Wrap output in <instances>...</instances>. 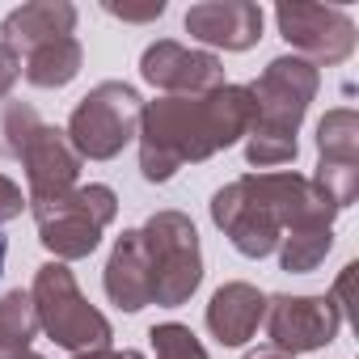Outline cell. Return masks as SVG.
Wrapping results in <instances>:
<instances>
[{
    "mask_svg": "<svg viewBox=\"0 0 359 359\" xmlns=\"http://www.w3.org/2000/svg\"><path fill=\"white\" fill-rule=\"evenodd\" d=\"M254 127V97L245 85H224L203 97H156L140 114V173L144 182H169V177L208 161Z\"/></svg>",
    "mask_w": 359,
    "mask_h": 359,
    "instance_id": "cell-1",
    "label": "cell"
},
{
    "mask_svg": "<svg viewBox=\"0 0 359 359\" xmlns=\"http://www.w3.org/2000/svg\"><path fill=\"white\" fill-rule=\"evenodd\" d=\"M254 97V127L245 135V161L254 169H275L296 161V131L321 89V72L300 55H279L262 68L254 85H245Z\"/></svg>",
    "mask_w": 359,
    "mask_h": 359,
    "instance_id": "cell-2",
    "label": "cell"
},
{
    "mask_svg": "<svg viewBox=\"0 0 359 359\" xmlns=\"http://www.w3.org/2000/svg\"><path fill=\"white\" fill-rule=\"evenodd\" d=\"M26 208L34 212L39 241L47 245V254L55 262H76V258H89L97 250L102 233L114 224L118 195L102 182H89V187H72L64 195L26 199Z\"/></svg>",
    "mask_w": 359,
    "mask_h": 359,
    "instance_id": "cell-3",
    "label": "cell"
},
{
    "mask_svg": "<svg viewBox=\"0 0 359 359\" xmlns=\"http://www.w3.org/2000/svg\"><path fill=\"white\" fill-rule=\"evenodd\" d=\"M30 300H34V313H39V330L72 351V355H85V351H106L114 330L110 321L81 296L76 287V275L68 271V262H43L34 271V287H30Z\"/></svg>",
    "mask_w": 359,
    "mask_h": 359,
    "instance_id": "cell-4",
    "label": "cell"
},
{
    "mask_svg": "<svg viewBox=\"0 0 359 359\" xmlns=\"http://www.w3.org/2000/svg\"><path fill=\"white\" fill-rule=\"evenodd\" d=\"M148 262H152V304L177 309L203 283V250L199 229L182 212H152L140 229Z\"/></svg>",
    "mask_w": 359,
    "mask_h": 359,
    "instance_id": "cell-5",
    "label": "cell"
},
{
    "mask_svg": "<svg viewBox=\"0 0 359 359\" xmlns=\"http://www.w3.org/2000/svg\"><path fill=\"white\" fill-rule=\"evenodd\" d=\"M140 114H144V102L131 85L102 81L76 102L64 135L81 161H114L140 135Z\"/></svg>",
    "mask_w": 359,
    "mask_h": 359,
    "instance_id": "cell-6",
    "label": "cell"
},
{
    "mask_svg": "<svg viewBox=\"0 0 359 359\" xmlns=\"http://www.w3.org/2000/svg\"><path fill=\"white\" fill-rule=\"evenodd\" d=\"M275 22H279V34L287 39V47L300 60H309L313 68H338L355 55V22L342 9L292 0V5L275 9Z\"/></svg>",
    "mask_w": 359,
    "mask_h": 359,
    "instance_id": "cell-7",
    "label": "cell"
},
{
    "mask_svg": "<svg viewBox=\"0 0 359 359\" xmlns=\"http://www.w3.org/2000/svg\"><path fill=\"white\" fill-rule=\"evenodd\" d=\"M338 330H342V309L330 296H266V346L292 359L330 346Z\"/></svg>",
    "mask_w": 359,
    "mask_h": 359,
    "instance_id": "cell-8",
    "label": "cell"
},
{
    "mask_svg": "<svg viewBox=\"0 0 359 359\" xmlns=\"http://www.w3.org/2000/svg\"><path fill=\"white\" fill-rule=\"evenodd\" d=\"M241 187L275 216V224L283 233L296 229H330L338 208L309 182V177L292 173V169H271V173H245Z\"/></svg>",
    "mask_w": 359,
    "mask_h": 359,
    "instance_id": "cell-9",
    "label": "cell"
},
{
    "mask_svg": "<svg viewBox=\"0 0 359 359\" xmlns=\"http://www.w3.org/2000/svg\"><path fill=\"white\" fill-rule=\"evenodd\" d=\"M140 76L152 89H161L165 97H203V93H216V89L229 85L224 64L212 51H195V47H182L173 39H161V43L144 47Z\"/></svg>",
    "mask_w": 359,
    "mask_h": 359,
    "instance_id": "cell-10",
    "label": "cell"
},
{
    "mask_svg": "<svg viewBox=\"0 0 359 359\" xmlns=\"http://www.w3.org/2000/svg\"><path fill=\"white\" fill-rule=\"evenodd\" d=\"M187 34L208 47L250 51L262 39V9L254 0H203L187 9Z\"/></svg>",
    "mask_w": 359,
    "mask_h": 359,
    "instance_id": "cell-11",
    "label": "cell"
},
{
    "mask_svg": "<svg viewBox=\"0 0 359 359\" xmlns=\"http://www.w3.org/2000/svg\"><path fill=\"white\" fill-rule=\"evenodd\" d=\"M22 165H26L30 199L64 195V191H72V187H76V177H81V156H76V148L68 144L64 127H51V123H43V127H39V135L26 144Z\"/></svg>",
    "mask_w": 359,
    "mask_h": 359,
    "instance_id": "cell-12",
    "label": "cell"
},
{
    "mask_svg": "<svg viewBox=\"0 0 359 359\" xmlns=\"http://www.w3.org/2000/svg\"><path fill=\"white\" fill-rule=\"evenodd\" d=\"M72 30H76V5L72 0H30V5H18L0 22V43L22 60L43 43L72 39Z\"/></svg>",
    "mask_w": 359,
    "mask_h": 359,
    "instance_id": "cell-13",
    "label": "cell"
},
{
    "mask_svg": "<svg viewBox=\"0 0 359 359\" xmlns=\"http://www.w3.org/2000/svg\"><path fill=\"white\" fill-rule=\"evenodd\" d=\"M102 283H106L110 304H118L123 313H140L144 304H152V262H148L140 229H123V237L114 241L106 258Z\"/></svg>",
    "mask_w": 359,
    "mask_h": 359,
    "instance_id": "cell-14",
    "label": "cell"
},
{
    "mask_svg": "<svg viewBox=\"0 0 359 359\" xmlns=\"http://www.w3.org/2000/svg\"><path fill=\"white\" fill-rule=\"evenodd\" d=\"M266 321V296L254 283H224L208 304V330L220 346H241Z\"/></svg>",
    "mask_w": 359,
    "mask_h": 359,
    "instance_id": "cell-15",
    "label": "cell"
},
{
    "mask_svg": "<svg viewBox=\"0 0 359 359\" xmlns=\"http://www.w3.org/2000/svg\"><path fill=\"white\" fill-rule=\"evenodd\" d=\"M81 64H85L81 43H76V39H55V43H43V47H34V51L26 55L22 76H26L34 89H64V85L76 81Z\"/></svg>",
    "mask_w": 359,
    "mask_h": 359,
    "instance_id": "cell-16",
    "label": "cell"
},
{
    "mask_svg": "<svg viewBox=\"0 0 359 359\" xmlns=\"http://www.w3.org/2000/svg\"><path fill=\"white\" fill-rule=\"evenodd\" d=\"M39 338V313L30 292L13 287L0 296V359H18L30 351V342Z\"/></svg>",
    "mask_w": 359,
    "mask_h": 359,
    "instance_id": "cell-17",
    "label": "cell"
},
{
    "mask_svg": "<svg viewBox=\"0 0 359 359\" xmlns=\"http://www.w3.org/2000/svg\"><path fill=\"white\" fill-rule=\"evenodd\" d=\"M317 152L321 161H342V165H359V114L338 106L317 123Z\"/></svg>",
    "mask_w": 359,
    "mask_h": 359,
    "instance_id": "cell-18",
    "label": "cell"
},
{
    "mask_svg": "<svg viewBox=\"0 0 359 359\" xmlns=\"http://www.w3.org/2000/svg\"><path fill=\"white\" fill-rule=\"evenodd\" d=\"M334 250V229H296V233H283L279 241V266L287 275H304V271H317Z\"/></svg>",
    "mask_w": 359,
    "mask_h": 359,
    "instance_id": "cell-19",
    "label": "cell"
},
{
    "mask_svg": "<svg viewBox=\"0 0 359 359\" xmlns=\"http://www.w3.org/2000/svg\"><path fill=\"white\" fill-rule=\"evenodd\" d=\"M39 127H43V118H39V110L30 102L5 97V102H0V156L22 161V152L39 135Z\"/></svg>",
    "mask_w": 359,
    "mask_h": 359,
    "instance_id": "cell-20",
    "label": "cell"
},
{
    "mask_svg": "<svg viewBox=\"0 0 359 359\" xmlns=\"http://www.w3.org/2000/svg\"><path fill=\"white\" fill-rule=\"evenodd\" d=\"M309 182L342 212L359 199V165H342V161H317V173Z\"/></svg>",
    "mask_w": 359,
    "mask_h": 359,
    "instance_id": "cell-21",
    "label": "cell"
},
{
    "mask_svg": "<svg viewBox=\"0 0 359 359\" xmlns=\"http://www.w3.org/2000/svg\"><path fill=\"white\" fill-rule=\"evenodd\" d=\"M148 342H152L156 359H208L203 342L182 321H161V325H152L148 330Z\"/></svg>",
    "mask_w": 359,
    "mask_h": 359,
    "instance_id": "cell-22",
    "label": "cell"
},
{
    "mask_svg": "<svg viewBox=\"0 0 359 359\" xmlns=\"http://www.w3.org/2000/svg\"><path fill=\"white\" fill-rule=\"evenodd\" d=\"M22 212H26V195H22V187H18V182H9V177L0 173V224L18 220Z\"/></svg>",
    "mask_w": 359,
    "mask_h": 359,
    "instance_id": "cell-23",
    "label": "cell"
},
{
    "mask_svg": "<svg viewBox=\"0 0 359 359\" xmlns=\"http://www.w3.org/2000/svg\"><path fill=\"white\" fill-rule=\"evenodd\" d=\"M106 13L118 18V22H156L165 13V0H152V5L144 9H131V5H114V0H106Z\"/></svg>",
    "mask_w": 359,
    "mask_h": 359,
    "instance_id": "cell-24",
    "label": "cell"
},
{
    "mask_svg": "<svg viewBox=\"0 0 359 359\" xmlns=\"http://www.w3.org/2000/svg\"><path fill=\"white\" fill-rule=\"evenodd\" d=\"M18 76H22V60L0 43V102H5L9 93H13V85H18Z\"/></svg>",
    "mask_w": 359,
    "mask_h": 359,
    "instance_id": "cell-25",
    "label": "cell"
},
{
    "mask_svg": "<svg viewBox=\"0 0 359 359\" xmlns=\"http://www.w3.org/2000/svg\"><path fill=\"white\" fill-rule=\"evenodd\" d=\"M72 359H144L140 351H85V355H72Z\"/></svg>",
    "mask_w": 359,
    "mask_h": 359,
    "instance_id": "cell-26",
    "label": "cell"
},
{
    "mask_svg": "<svg viewBox=\"0 0 359 359\" xmlns=\"http://www.w3.org/2000/svg\"><path fill=\"white\" fill-rule=\"evenodd\" d=\"M245 359H292V355H283V351H275V346H258V351H250Z\"/></svg>",
    "mask_w": 359,
    "mask_h": 359,
    "instance_id": "cell-27",
    "label": "cell"
},
{
    "mask_svg": "<svg viewBox=\"0 0 359 359\" xmlns=\"http://www.w3.org/2000/svg\"><path fill=\"white\" fill-rule=\"evenodd\" d=\"M5 254H9V245H5V237H0V271H5Z\"/></svg>",
    "mask_w": 359,
    "mask_h": 359,
    "instance_id": "cell-28",
    "label": "cell"
},
{
    "mask_svg": "<svg viewBox=\"0 0 359 359\" xmlns=\"http://www.w3.org/2000/svg\"><path fill=\"white\" fill-rule=\"evenodd\" d=\"M18 359H43V355H34V351H26V355H18Z\"/></svg>",
    "mask_w": 359,
    "mask_h": 359,
    "instance_id": "cell-29",
    "label": "cell"
}]
</instances>
